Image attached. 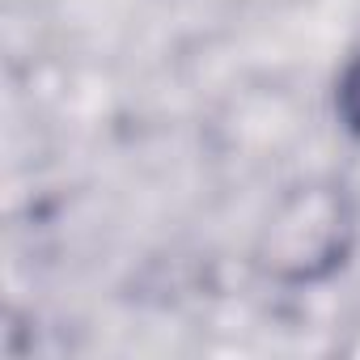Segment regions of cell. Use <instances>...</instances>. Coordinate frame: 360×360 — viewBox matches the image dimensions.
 Returning a JSON list of instances; mask_svg holds the SVG:
<instances>
[{
  "label": "cell",
  "mask_w": 360,
  "mask_h": 360,
  "mask_svg": "<svg viewBox=\"0 0 360 360\" xmlns=\"http://www.w3.org/2000/svg\"><path fill=\"white\" fill-rule=\"evenodd\" d=\"M352 242V212L343 187L297 191L267 229L263 267L284 284H314L330 276Z\"/></svg>",
  "instance_id": "cell-1"
},
{
  "label": "cell",
  "mask_w": 360,
  "mask_h": 360,
  "mask_svg": "<svg viewBox=\"0 0 360 360\" xmlns=\"http://www.w3.org/2000/svg\"><path fill=\"white\" fill-rule=\"evenodd\" d=\"M335 110H339V123L360 140V51L347 60V68H343V77H339Z\"/></svg>",
  "instance_id": "cell-2"
}]
</instances>
